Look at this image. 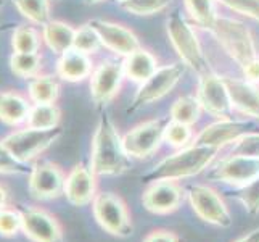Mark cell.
Instances as JSON below:
<instances>
[{
    "mask_svg": "<svg viewBox=\"0 0 259 242\" xmlns=\"http://www.w3.org/2000/svg\"><path fill=\"white\" fill-rule=\"evenodd\" d=\"M91 168L97 176H119L131 168L122 137L106 113L100 116L94 132Z\"/></svg>",
    "mask_w": 259,
    "mask_h": 242,
    "instance_id": "cell-1",
    "label": "cell"
},
{
    "mask_svg": "<svg viewBox=\"0 0 259 242\" xmlns=\"http://www.w3.org/2000/svg\"><path fill=\"white\" fill-rule=\"evenodd\" d=\"M219 149L216 147H206V146H190L184 147L182 150L166 157L159 163L142 176V181L150 184L155 181H177V179L192 178L195 175H200L204 171L211 161L216 158Z\"/></svg>",
    "mask_w": 259,
    "mask_h": 242,
    "instance_id": "cell-2",
    "label": "cell"
},
{
    "mask_svg": "<svg viewBox=\"0 0 259 242\" xmlns=\"http://www.w3.org/2000/svg\"><path fill=\"white\" fill-rule=\"evenodd\" d=\"M61 134H63V129L60 126L53 129H37L24 126L21 129H15L8 136H5L2 142L16 160H20L24 165H29L55 144L61 137Z\"/></svg>",
    "mask_w": 259,
    "mask_h": 242,
    "instance_id": "cell-3",
    "label": "cell"
},
{
    "mask_svg": "<svg viewBox=\"0 0 259 242\" xmlns=\"http://www.w3.org/2000/svg\"><path fill=\"white\" fill-rule=\"evenodd\" d=\"M166 31L169 41H171L184 63L196 71L200 76L208 73V61L200 47L198 39H196V34L179 10H174L169 15L166 21Z\"/></svg>",
    "mask_w": 259,
    "mask_h": 242,
    "instance_id": "cell-4",
    "label": "cell"
},
{
    "mask_svg": "<svg viewBox=\"0 0 259 242\" xmlns=\"http://www.w3.org/2000/svg\"><path fill=\"white\" fill-rule=\"evenodd\" d=\"M92 213L97 223L106 232L116 237H129L134 232V225L127 205L118 194L100 192L92 202Z\"/></svg>",
    "mask_w": 259,
    "mask_h": 242,
    "instance_id": "cell-5",
    "label": "cell"
},
{
    "mask_svg": "<svg viewBox=\"0 0 259 242\" xmlns=\"http://www.w3.org/2000/svg\"><path fill=\"white\" fill-rule=\"evenodd\" d=\"M211 31L216 34L224 50L242 68L257 58L253 36L243 23L232 18H218Z\"/></svg>",
    "mask_w": 259,
    "mask_h": 242,
    "instance_id": "cell-6",
    "label": "cell"
},
{
    "mask_svg": "<svg viewBox=\"0 0 259 242\" xmlns=\"http://www.w3.org/2000/svg\"><path fill=\"white\" fill-rule=\"evenodd\" d=\"M66 175L57 163L49 160L34 161L28 175V191L34 200L50 202L63 195Z\"/></svg>",
    "mask_w": 259,
    "mask_h": 242,
    "instance_id": "cell-7",
    "label": "cell"
},
{
    "mask_svg": "<svg viewBox=\"0 0 259 242\" xmlns=\"http://www.w3.org/2000/svg\"><path fill=\"white\" fill-rule=\"evenodd\" d=\"M187 195L195 215L204 223L218 228L232 226V215L222 197L204 184H190L187 187Z\"/></svg>",
    "mask_w": 259,
    "mask_h": 242,
    "instance_id": "cell-8",
    "label": "cell"
},
{
    "mask_svg": "<svg viewBox=\"0 0 259 242\" xmlns=\"http://www.w3.org/2000/svg\"><path fill=\"white\" fill-rule=\"evenodd\" d=\"M171 116L158 120H150L134 126L122 136V144L127 155L134 158H147L153 155L164 141V132Z\"/></svg>",
    "mask_w": 259,
    "mask_h": 242,
    "instance_id": "cell-9",
    "label": "cell"
},
{
    "mask_svg": "<svg viewBox=\"0 0 259 242\" xmlns=\"http://www.w3.org/2000/svg\"><path fill=\"white\" fill-rule=\"evenodd\" d=\"M184 73H185V63H172L156 70L155 75H151L145 83H142L127 112L132 113L142 109V107L150 105L155 100L163 98L176 87V84L181 81Z\"/></svg>",
    "mask_w": 259,
    "mask_h": 242,
    "instance_id": "cell-10",
    "label": "cell"
},
{
    "mask_svg": "<svg viewBox=\"0 0 259 242\" xmlns=\"http://www.w3.org/2000/svg\"><path fill=\"white\" fill-rule=\"evenodd\" d=\"M259 176V158L246 155H230L214 165L206 173V179L242 187Z\"/></svg>",
    "mask_w": 259,
    "mask_h": 242,
    "instance_id": "cell-11",
    "label": "cell"
},
{
    "mask_svg": "<svg viewBox=\"0 0 259 242\" xmlns=\"http://www.w3.org/2000/svg\"><path fill=\"white\" fill-rule=\"evenodd\" d=\"M21 232L31 242H65V231L55 215L42 207H26Z\"/></svg>",
    "mask_w": 259,
    "mask_h": 242,
    "instance_id": "cell-12",
    "label": "cell"
},
{
    "mask_svg": "<svg viewBox=\"0 0 259 242\" xmlns=\"http://www.w3.org/2000/svg\"><path fill=\"white\" fill-rule=\"evenodd\" d=\"M124 79V66L118 61L106 60L91 75V95L98 109L108 105L118 95Z\"/></svg>",
    "mask_w": 259,
    "mask_h": 242,
    "instance_id": "cell-13",
    "label": "cell"
},
{
    "mask_svg": "<svg viewBox=\"0 0 259 242\" xmlns=\"http://www.w3.org/2000/svg\"><path fill=\"white\" fill-rule=\"evenodd\" d=\"M198 102L201 109H204L212 116L224 120L230 118L232 115V100L229 91L224 84V79L212 75L211 71L201 75L200 78V86H198Z\"/></svg>",
    "mask_w": 259,
    "mask_h": 242,
    "instance_id": "cell-14",
    "label": "cell"
},
{
    "mask_svg": "<svg viewBox=\"0 0 259 242\" xmlns=\"http://www.w3.org/2000/svg\"><path fill=\"white\" fill-rule=\"evenodd\" d=\"M256 126L249 121H234L230 118L219 120L212 124H208L206 128L201 129V132L193 139V146H206L216 147L221 150L232 142H237L245 134L254 131Z\"/></svg>",
    "mask_w": 259,
    "mask_h": 242,
    "instance_id": "cell-15",
    "label": "cell"
},
{
    "mask_svg": "<svg viewBox=\"0 0 259 242\" xmlns=\"http://www.w3.org/2000/svg\"><path fill=\"white\" fill-rule=\"evenodd\" d=\"M184 200V189L176 181H155L150 183L142 195L144 207L155 215H169L176 212Z\"/></svg>",
    "mask_w": 259,
    "mask_h": 242,
    "instance_id": "cell-16",
    "label": "cell"
},
{
    "mask_svg": "<svg viewBox=\"0 0 259 242\" xmlns=\"http://www.w3.org/2000/svg\"><path fill=\"white\" fill-rule=\"evenodd\" d=\"M87 24L98 34L103 47L110 49L111 52L118 53L121 57H127L132 52L140 49V42L137 39V36L121 24L98 20V18H94Z\"/></svg>",
    "mask_w": 259,
    "mask_h": 242,
    "instance_id": "cell-17",
    "label": "cell"
},
{
    "mask_svg": "<svg viewBox=\"0 0 259 242\" xmlns=\"http://www.w3.org/2000/svg\"><path fill=\"white\" fill-rule=\"evenodd\" d=\"M97 194V175L92 168L79 163L66 175L63 195L73 207L92 205Z\"/></svg>",
    "mask_w": 259,
    "mask_h": 242,
    "instance_id": "cell-18",
    "label": "cell"
},
{
    "mask_svg": "<svg viewBox=\"0 0 259 242\" xmlns=\"http://www.w3.org/2000/svg\"><path fill=\"white\" fill-rule=\"evenodd\" d=\"M229 91L232 107L245 115L259 120V91L248 81L235 78H222Z\"/></svg>",
    "mask_w": 259,
    "mask_h": 242,
    "instance_id": "cell-19",
    "label": "cell"
},
{
    "mask_svg": "<svg viewBox=\"0 0 259 242\" xmlns=\"http://www.w3.org/2000/svg\"><path fill=\"white\" fill-rule=\"evenodd\" d=\"M32 102L13 91H0V121L7 126L20 128L28 121Z\"/></svg>",
    "mask_w": 259,
    "mask_h": 242,
    "instance_id": "cell-20",
    "label": "cell"
},
{
    "mask_svg": "<svg viewBox=\"0 0 259 242\" xmlns=\"http://www.w3.org/2000/svg\"><path fill=\"white\" fill-rule=\"evenodd\" d=\"M92 60L84 52L71 49L61 53L57 63V73L68 83H79L92 75Z\"/></svg>",
    "mask_w": 259,
    "mask_h": 242,
    "instance_id": "cell-21",
    "label": "cell"
},
{
    "mask_svg": "<svg viewBox=\"0 0 259 242\" xmlns=\"http://www.w3.org/2000/svg\"><path fill=\"white\" fill-rule=\"evenodd\" d=\"M76 29L68 23L50 20L47 24L42 26V41L46 46L57 55H61L73 49Z\"/></svg>",
    "mask_w": 259,
    "mask_h": 242,
    "instance_id": "cell-22",
    "label": "cell"
},
{
    "mask_svg": "<svg viewBox=\"0 0 259 242\" xmlns=\"http://www.w3.org/2000/svg\"><path fill=\"white\" fill-rule=\"evenodd\" d=\"M122 66L124 76H127L132 81H137V83H145L158 70L156 58L144 49H139L127 55L126 60L122 61Z\"/></svg>",
    "mask_w": 259,
    "mask_h": 242,
    "instance_id": "cell-23",
    "label": "cell"
},
{
    "mask_svg": "<svg viewBox=\"0 0 259 242\" xmlns=\"http://www.w3.org/2000/svg\"><path fill=\"white\" fill-rule=\"evenodd\" d=\"M28 94L32 103H55L60 95V84L55 76L39 73L28 79Z\"/></svg>",
    "mask_w": 259,
    "mask_h": 242,
    "instance_id": "cell-24",
    "label": "cell"
},
{
    "mask_svg": "<svg viewBox=\"0 0 259 242\" xmlns=\"http://www.w3.org/2000/svg\"><path fill=\"white\" fill-rule=\"evenodd\" d=\"M61 121V110L57 103H32L31 112L24 126L37 129H53L58 128Z\"/></svg>",
    "mask_w": 259,
    "mask_h": 242,
    "instance_id": "cell-25",
    "label": "cell"
},
{
    "mask_svg": "<svg viewBox=\"0 0 259 242\" xmlns=\"http://www.w3.org/2000/svg\"><path fill=\"white\" fill-rule=\"evenodd\" d=\"M12 4L32 24L44 26L50 21V0H12Z\"/></svg>",
    "mask_w": 259,
    "mask_h": 242,
    "instance_id": "cell-26",
    "label": "cell"
},
{
    "mask_svg": "<svg viewBox=\"0 0 259 242\" xmlns=\"http://www.w3.org/2000/svg\"><path fill=\"white\" fill-rule=\"evenodd\" d=\"M42 46V34L28 24H20L13 29L12 36V49L13 52L23 53H37Z\"/></svg>",
    "mask_w": 259,
    "mask_h": 242,
    "instance_id": "cell-27",
    "label": "cell"
},
{
    "mask_svg": "<svg viewBox=\"0 0 259 242\" xmlns=\"http://www.w3.org/2000/svg\"><path fill=\"white\" fill-rule=\"evenodd\" d=\"M42 68V57L37 53H23L13 52L10 57V70L18 78L31 79L40 73Z\"/></svg>",
    "mask_w": 259,
    "mask_h": 242,
    "instance_id": "cell-28",
    "label": "cell"
},
{
    "mask_svg": "<svg viewBox=\"0 0 259 242\" xmlns=\"http://www.w3.org/2000/svg\"><path fill=\"white\" fill-rule=\"evenodd\" d=\"M200 113H201V105L198 102V98H195L192 95L177 98L174 105L171 107V120L182 124H189V126L198 121Z\"/></svg>",
    "mask_w": 259,
    "mask_h": 242,
    "instance_id": "cell-29",
    "label": "cell"
},
{
    "mask_svg": "<svg viewBox=\"0 0 259 242\" xmlns=\"http://www.w3.org/2000/svg\"><path fill=\"white\" fill-rule=\"evenodd\" d=\"M187 12L190 13V16L198 23L201 28L212 29L216 24L218 15H216V5L214 0H184Z\"/></svg>",
    "mask_w": 259,
    "mask_h": 242,
    "instance_id": "cell-30",
    "label": "cell"
},
{
    "mask_svg": "<svg viewBox=\"0 0 259 242\" xmlns=\"http://www.w3.org/2000/svg\"><path fill=\"white\" fill-rule=\"evenodd\" d=\"M232 197L242 203L249 215H257L259 213V176L254 178L251 183L232 191Z\"/></svg>",
    "mask_w": 259,
    "mask_h": 242,
    "instance_id": "cell-31",
    "label": "cell"
},
{
    "mask_svg": "<svg viewBox=\"0 0 259 242\" xmlns=\"http://www.w3.org/2000/svg\"><path fill=\"white\" fill-rule=\"evenodd\" d=\"M23 229V212L12 205L0 210V236L15 237Z\"/></svg>",
    "mask_w": 259,
    "mask_h": 242,
    "instance_id": "cell-32",
    "label": "cell"
},
{
    "mask_svg": "<svg viewBox=\"0 0 259 242\" xmlns=\"http://www.w3.org/2000/svg\"><path fill=\"white\" fill-rule=\"evenodd\" d=\"M172 0H126L121 4L122 10L137 16H148L163 12Z\"/></svg>",
    "mask_w": 259,
    "mask_h": 242,
    "instance_id": "cell-33",
    "label": "cell"
},
{
    "mask_svg": "<svg viewBox=\"0 0 259 242\" xmlns=\"http://www.w3.org/2000/svg\"><path fill=\"white\" fill-rule=\"evenodd\" d=\"M102 46L103 44H102L100 38H98V34L89 24H84L79 29H76L73 49L91 55V53L98 52V49H100Z\"/></svg>",
    "mask_w": 259,
    "mask_h": 242,
    "instance_id": "cell-34",
    "label": "cell"
},
{
    "mask_svg": "<svg viewBox=\"0 0 259 242\" xmlns=\"http://www.w3.org/2000/svg\"><path fill=\"white\" fill-rule=\"evenodd\" d=\"M193 131L189 124H182V123H177V121H172L167 124L166 128V132H164V141L167 144H171L172 147H187L193 142Z\"/></svg>",
    "mask_w": 259,
    "mask_h": 242,
    "instance_id": "cell-35",
    "label": "cell"
},
{
    "mask_svg": "<svg viewBox=\"0 0 259 242\" xmlns=\"http://www.w3.org/2000/svg\"><path fill=\"white\" fill-rule=\"evenodd\" d=\"M29 166L16 160L12 152L5 147V144L0 141V175L4 176H18V175H29Z\"/></svg>",
    "mask_w": 259,
    "mask_h": 242,
    "instance_id": "cell-36",
    "label": "cell"
},
{
    "mask_svg": "<svg viewBox=\"0 0 259 242\" xmlns=\"http://www.w3.org/2000/svg\"><path fill=\"white\" fill-rule=\"evenodd\" d=\"M230 155H246L259 158V131H251L240 137Z\"/></svg>",
    "mask_w": 259,
    "mask_h": 242,
    "instance_id": "cell-37",
    "label": "cell"
},
{
    "mask_svg": "<svg viewBox=\"0 0 259 242\" xmlns=\"http://www.w3.org/2000/svg\"><path fill=\"white\" fill-rule=\"evenodd\" d=\"M218 2L259 23V0H218Z\"/></svg>",
    "mask_w": 259,
    "mask_h": 242,
    "instance_id": "cell-38",
    "label": "cell"
},
{
    "mask_svg": "<svg viewBox=\"0 0 259 242\" xmlns=\"http://www.w3.org/2000/svg\"><path fill=\"white\" fill-rule=\"evenodd\" d=\"M142 242H182L176 232L167 231V229H156L151 231L150 234L145 236Z\"/></svg>",
    "mask_w": 259,
    "mask_h": 242,
    "instance_id": "cell-39",
    "label": "cell"
},
{
    "mask_svg": "<svg viewBox=\"0 0 259 242\" xmlns=\"http://www.w3.org/2000/svg\"><path fill=\"white\" fill-rule=\"evenodd\" d=\"M243 75L248 81H254V83H257L259 81V60L257 58L249 61L246 66H243Z\"/></svg>",
    "mask_w": 259,
    "mask_h": 242,
    "instance_id": "cell-40",
    "label": "cell"
},
{
    "mask_svg": "<svg viewBox=\"0 0 259 242\" xmlns=\"http://www.w3.org/2000/svg\"><path fill=\"white\" fill-rule=\"evenodd\" d=\"M10 205V191L5 184L0 183V210Z\"/></svg>",
    "mask_w": 259,
    "mask_h": 242,
    "instance_id": "cell-41",
    "label": "cell"
},
{
    "mask_svg": "<svg viewBox=\"0 0 259 242\" xmlns=\"http://www.w3.org/2000/svg\"><path fill=\"white\" fill-rule=\"evenodd\" d=\"M234 242H259V228L253 229V231H249L248 234L242 236V237H238L235 239Z\"/></svg>",
    "mask_w": 259,
    "mask_h": 242,
    "instance_id": "cell-42",
    "label": "cell"
},
{
    "mask_svg": "<svg viewBox=\"0 0 259 242\" xmlns=\"http://www.w3.org/2000/svg\"><path fill=\"white\" fill-rule=\"evenodd\" d=\"M10 26H12V24H0V34H4L5 31L10 29Z\"/></svg>",
    "mask_w": 259,
    "mask_h": 242,
    "instance_id": "cell-43",
    "label": "cell"
},
{
    "mask_svg": "<svg viewBox=\"0 0 259 242\" xmlns=\"http://www.w3.org/2000/svg\"><path fill=\"white\" fill-rule=\"evenodd\" d=\"M84 2H85L87 5H95V4H100V2H103V0H84Z\"/></svg>",
    "mask_w": 259,
    "mask_h": 242,
    "instance_id": "cell-44",
    "label": "cell"
},
{
    "mask_svg": "<svg viewBox=\"0 0 259 242\" xmlns=\"http://www.w3.org/2000/svg\"><path fill=\"white\" fill-rule=\"evenodd\" d=\"M4 4H5V0H0V8H4Z\"/></svg>",
    "mask_w": 259,
    "mask_h": 242,
    "instance_id": "cell-45",
    "label": "cell"
},
{
    "mask_svg": "<svg viewBox=\"0 0 259 242\" xmlns=\"http://www.w3.org/2000/svg\"><path fill=\"white\" fill-rule=\"evenodd\" d=\"M118 2H119V4H122V2H126V0H118Z\"/></svg>",
    "mask_w": 259,
    "mask_h": 242,
    "instance_id": "cell-46",
    "label": "cell"
},
{
    "mask_svg": "<svg viewBox=\"0 0 259 242\" xmlns=\"http://www.w3.org/2000/svg\"><path fill=\"white\" fill-rule=\"evenodd\" d=\"M254 131H259V129H254Z\"/></svg>",
    "mask_w": 259,
    "mask_h": 242,
    "instance_id": "cell-47",
    "label": "cell"
}]
</instances>
